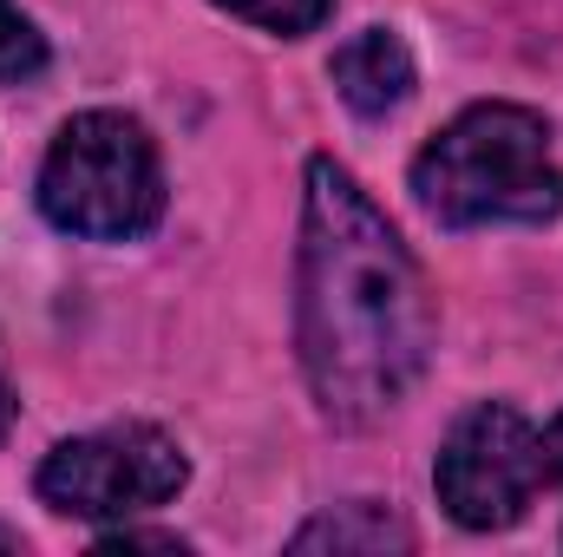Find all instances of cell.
Here are the masks:
<instances>
[{"mask_svg": "<svg viewBox=\"0 0 563 557\" xmlns=\"http://www.w3.org/2000/svg\"><path fill=\"white\" fill-rule=\"evenodd\" d=\"M413 204L445 230H492V223H558L563 164L551 151V125L531 106L478 99L465 106L407 171Z\"/></svg>", "mask_w": 563, "mask_h": 557, "instance_id": "2", "label": "cell"}, {"mask_svg": "<svg viewBox=\"0 0 563 557\" xmlns=\"http://www.w3.org/2000/svg\"><path fill=\"white\" fill-rule=\"evenodd\" d=\"M99 551H170V557H184L190 545H184V538H170V532H132V525H125V532H106V538H99Z\"/></svg>", "mask_w": 563, "mask_h": 557, "instance_id": "10", "label": "cell"}, {"mask_svg": "<svg viewBox=\"0 0 563 557\" xmlns=\"http://www.w3.org/2000/svg\"><path fill=\"white\" fill-rule=\"evenodd\" d=\"M46 33L13 7V0H0V86H26V79H40L46 73Z\"/></svg>", "mask_w": 563, "mask_h": 557, "instance_id": "9", "label": "cell"}, {"mask_svg": "<svg viewBox=\"0 0 563 557\" xmlns=\"http://www.w3.org/2000/svg\"><path fill=\"white\" fill-rule=\"evenodd\" d=\"M40 217L79 243H139L164 223V164L132 112H73L40 157Z\"/></svg>", "mask_w": 563, "mask_h": 557, "instance_id": "3", "label": "cell"}, {"mask_svg": "<svg viewBox=\"0 0 563 557\" xmlns=\"http://www.w3.org/2000/svg\"><path fill=\"white\" fill-rule=\"evenodd\" d=\"M184 485H190L184 446L144 419H119V426L59 439L33 472V492L59 518H139V512L170 505Z\"/></svg>", "mask_w": 563, "mask_h": 557, "instance_id": "4", "label": "cell"}, {"mask_svg": "<svg viewBox=\"0 0 563 557\" xmlns=\"http://www.w3.org/2000/svg\"><path fill=\"white\" fill-rule=\"evenodd\" d=\"M544 439V485H563V414L538 433Z\"/></svg>", "mask_w": 563, "mask_h": 557, "instance_id": "11", "label": "cell"}, {"mask_svg": "<svg viewBox=\"0 0 563 557\" xmlns=\"http://www.w3.org/2000/svg\"><path fill=\"white\" fill-rule=\"evenodd\" d=\"M538 485H544V439L505 401H478L472 414H459L432 459V492L459 532L518 525L531 512Z\"/></svg>", "mask_w": 563, "mask_h": 557, "instance_id": "5", "label": "cell"}, {"mask_svg": "<svg viewBox=\"0 0 563 557\" xmlns=\"http://www.w3.org/2000/svg\"><path fill=\"white\" fill-rule=\"evenodd\" d=\"M439 341V308L387 210L328 151L301 171L295 348L321 419L374 426L413 387Z\"/></svg>", "mask_w": 563, "mask_h": 557, "instance_id": "1", "label": "cell"}, {"mask_svg": "<svg viewBox=\"0 0 563 557\" xmlns=\"http://www.w3.org/2000/svg\"><path fill=\"white\" fill-rule=\"evenodd\" d=\"M0 551H20V532H7V525H0Z\"/></svg>", "mask_w": 563, "mask_h": 557, "instance_id": "13", "label": "cell"}, {"mask_svg": "<svg viewBox=\"0 0 563 557\" xmlns=\"http://www.w3.org/2000/svg\"><path fill=\"white\" fill-rule=\"evenodd\" d=\"M328 79H334V92L347 99V112L387 119L394 106L413 99V53H407V40H400L394 26H367V33H354V40L334 46Z\"/></svg>", "mask_w": 563, "mask_h": 557, "instance_id": "6", "label": "cell"}, {"mask_svg": "<svg viewBox=\"0 0 563 557\" xmlns=\"http://www.w3.org/2000/svg\"><path fill=\"white\" fill-rule=\"evenodd\" d=\"M288 551H413V532H407L387 505L354 499V505H334V512L308 518V525L288 538Z\"/></svg>", "mask_w": 563, "mask_h": 557, "instance_id": "7", "label": "cell"}, {"mask_svg": "<svg viewBox=\"0 0 563 557\" xmlns=\"http://www.w3.org/2000/svg\"><path fill=\"white\" fill-rule=\"evenodd\" d=\"M13 433V387H7V368H0V439Z\"/></svg>", "mask_w": 563, "mask_h": 557, "instance_id": "12", "label": "cell"}, {"mask_svg": "<svg viewBox=\"0 0 563 557\" xmlns=\"http://www.w3.org/2000/svg\"><path fill=\"white\" fill-rule=\"evenodd\" d=\"M210 7H223V13H236V20H250V26H263V33H276V40L321 33L328 13H334V0H210Z\"/></svg>", "mask_w": 563, "mask_h": 557, "instance_id": "8", "label": "cell"}]
</instances>
